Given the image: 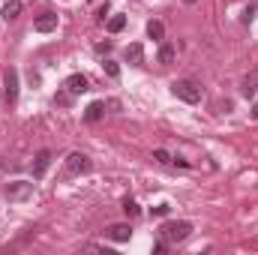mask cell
<instances>
[{"instance_id": "obj_16", "label": "cell", "mask_w": 258, "mask_h": 255, "mask_svg": "<svg viewBox=\"0 0 258 255\" xmlns=\"http://www.w3.org/2000/svg\"><path fill=\"white\" fill-rule=\"evenodd\" d=\"M123 210H126V216H138V213H141V207H138L132 198H126V201H123Z\"/></svg>"}, {"instance_id": "obj_10", "label": "cell", "mask_w": 258, "mask_h": 255, "mask_svg": "<svg viewBox=\"0 0 258 255\" xmlns=\"http://www.w3.org/2000/svg\"><path fill=\"white\" fill-rule=\"evenodd\" d=\"M174 54H177V48L171 45V42H165L162 39V45H159V54H156V60L162 66H168V63H174Z\"/></svg>"}, {"instance_id": "obj_13", "label": "cell", "mask_w": 258, "mask_h": 255, "mask_svg": "<svg viewBox=\"0 0 258 255\" xmlns=\"http://www.w3.org/2000/svg\"><path fill=\"white\" fill-rule=\"evenodd\" d=\"M102 114H105V102H90L87 111H84V120H87V123H96Z\"/></svg>"}, {"instance_id": "obj_17", "label": "cell", "mask_w": 258, "mask_h": 255, "mask_svg": "<svg viewBox=\"0 0 258 255\" xmlns=\"http://www.w3.org/2000/svg\"><path fill=\"white\" fill-rule=\"evenodd\" d=\"M255 84H258V78H246V81H243V96H252L258 90Z\"/></svg>"}, {"instance_id": "obj_21", "label": "cell", "mask_w": 258, "mask_h": 255, "mask_svg": "<svg viewBox=\"0 0 258 255\" xmlns=\"http://www.w3.org/2000/svg\"><path fill=\"white\" fill-rule=\"evenodd\" d=\"M171 213V204H156L153 207V216H168Z\"/></svg>"}, {"instance_id": "obj_18", "label": "cell", "mask_w": 258, "mask_h": 255, "mask_svg": "<svg viewBox=\"0 0 258 255\" xmlns=\"http://www.w3.org/2000/svg\"><path fill=\"white\" fill-rule=\"evenodd\" d=\"M153 159L162 162V165H168V162H171V153H168V150H153Z\"/></svg>"}, {"instance_id": "obj_24", "label": "cell", "mask_w": 258, "mask_h": 255, "mask_svg": "<svg viewBox=\"0 0 258 255\" xmlns=\"http://www.w3.org/2000/svg\"><path fill=\"white\" fill-rule=\"evenodd\" d=\"M153 252H156V255H162V252H165V240H159V243L153 246Z\"/></svg>"}, {"instance_id": "obj_23", "label": "cell", "mask_w": 258, "mask_h": 255, "mask_svg": "<svg viewBox=\"0 0 258 255\" xmlns=\"http://www.w3.org/2000/svg\"><path fill=\"white\" fill-rule=\"evenodd\" d=\"M96 51H99V54H105V51H111V42H99V45H96Z\"/></svg>"}, {"instance_id": "obj_15", "label": "cell", "mask_w": 258, "mask_h": 255, "mask_svg": "<svg viewBox=\"0 0 258 255\" xmlns=\"http://www.w3.org/2000/svg\"><path fill=\"white\" fill-rule=\"evenodd\" d=\"M123 27H126V15H111V18H108V30H111V33H120Z\"/></svg>"}, {"instance_id": "obj_9", "label": "cell", "mask_w": 258, "mask_h": 255, "mask_svg": "<svg viewBox=\"0 0 258 255\" xmlns=\"http://www.w3.org/2000/svg\"><path fill=\"white\" fill-rule=\"evenodd\" d=\"M63 87L72 93V96H78V93H84V90H87V78H84L81 72H75V75H69V78H66Z\"/></svg>"}, {"instance_id": "obj_26", "label": "cell", "mask_w": 258, "mask_h": 255, "mask_svg": "<svg viewBox=\"0 0 258 255\" xmlns=\"http://www.w3.org/2000/svg\"><path fill=\"white\" fill-rule=\"evenodd\" d=\"M183 3H195V0H183Z\"/></svg>"}, {"instance_id": "obj_8", "label": "cell", "mask_w": 258, "mask_h": 255, "mask_svg": "<svg viewBox=\"0 0 258 255\" xmlns=\"http://www.w3.org/2000/svg\"><path fill=\"white\" fill-rule=\"evenodd\" d=\"M48 165H51V153H48V150H42V153H36V159H33V180H39V177H45V171H48Z\"/></svg>"}, {"instance_id": "obj_20", "label": "cell", "mask_w": 258, "mask_h": 255, "mask_svg": "<svg viewBox=\"0 0 258 255\" xmlns=\"http://www.w3.org/2000/svg\"><path fill=\"white\" fill-rule=\"evenodd\" d=\"M255 9H258V3H249V6L243 9V21H246V24H249V21L255 18Z\"/></svg>"}, {"instance_id": "obj_25", "label": "cell", "mask_w": 258, "mask_h": 255, "mask_svg": "<svg viewBox=\"0 0 258 255\" xmlns=\"http://www.w3.org/2000/svg\"><path fill=\"white\" fill-rule=\"evenodd\" d=\"M252 117H255V120H258V102H255V105H252Z\"/></svg>"}, {"instance_id": "obj_12", "label": "cell", "mask_w": 258, "mask_h": 255, "mask_svg": "<svg viewBox=\"0 0 258 255\" xmlns=\"http://www.w3.org/2000/svg\"><path fill=\"white\" fill-rule=\"evenodd\" d=\"M21 15V0H6L3 3V21H15Z\"/></svg>"}, {"instance_id": "obj_4", "label": "cell", "mask_w": 258, "mask_h": 255, "mask_svg": "<svg viewBox=\"0 0 258 255\" xmlns=\"http://www.w3.org/2000/svg\"><path fill=\"white\" fill-rule=\"evenodd\" d=\"M30 195H33V183L30 180H12V183H6V198L9 201H24Z\"/></svg>"}, {"instance_id": "obj_6", "label": "cell", "mask_w": 258, "mask_h": 255, "mask_svg": "<svg viewBox=\"0 0 258 255\" xmlns=\"http://www.w3.org/2000/svg\"><path fill=\"white\" fill-rule=\"evenodd\" d=\"M105 237L114 240V243H126L129 237H132V228H129L126 222H114V225L105 228Z\"/></svg>"}, {"instance_id": "obj_3", "label": "cell", "mask_w": 258, "mask_h": 255, "mask_svg": "<svg viewBox=\"0 0 258 255\" xmlns=\"http://www.w3.org/2000/svg\"><path fill=\"white\" fill-rule=\"evenodd\" d=\"M87 171H90V156H84V153H69L66 156V177L87 174Z\"/></svg>"}, {"instance_id": "obj_1", "label": "cell", "mask_w": 258, "mask_h": 255, "mask_svg": "<svg viewBox=\"0 0 258 255\" xmlns=\"http://www.w3.org/2000/svg\"><path fill=\"white\" fill-rule=\"evenodd\" d=\"M159 234H162V240H165V243H180V240H186V237L192 234V222H186V219L165 222V225L159 228Z\"/></svg>"}, {"instance_id": "obj_14", "label": "cell", "mask_w": 258, "mask_h": 255, "mask_svg": "<svg viewBox=\"0 0 258 255\" xmlns=\"http://www.w3.org/2000/svg\"><path fill=\"white\" fill-rule=\"evenodd\" d=\"M147 36L156 39V42H162V36H165V24H162V21H147Z\"/></svg>"}, {"instance_id": "obj_19", "label": "cell", "mask_w": 258, "mask_h": 255, "mask_svg": "<svg viewBox=\"0 0 258 255\" xmlns=\"http://www.w3.org/2000/svg\"><path fill=\"white\" fill-rule=\"evenodd\" d=\"M102 66H105V72H108L111 78H117V75H120V66L114 63V60H105V63H102Z\"/></svg>"}, {"instance_id": "obj_22", "label": "cell", "mask_w": 258, "mask_h": 255, "mask_svg": "<svg viewBox=\"0 0 258 255\" xmlns=\"http://www.w3.org/2000/svg\"><path fill=\"white\" fill-rule=\"evenodd\" d=\"M105 15H108V3H102V6H99V12H96V21L102 24V21H105Z\"/></svg>"}, {"instance_id": "obj_7", "label": "cell", "mask_w": 258, "mask_h": 255, "mask_svg": "<svg viewBox=\"0 0 258 255\" xmlns=\"http://www.w3.org/2000/svg\"><path fill=\"white\" fill-rule=\"evenodd\" d=\"M33 30H36V33H51V30H57V15H54V12L39 15V18L33 21Z\"/></svg>"}, {"instance_id": "obj_11", "label": "cell", "mask_w": 258, "mask_h": 255, "mask_svg": "<svg viewBox=\"0 0 258 255\" xmlns=\"http://www.w3.org/2000/svg\"><path fill=\"white\" fill-rule=\"evenodd\" d=\"M141 60H144V48H141V42H132V45H126V63L141 66Z\"/></svg>"}, {"instance_id": "obj_5", "label": "cell", "mask_w": 258, "mask_h": 255, "mask_svg": "<svg viewBox=\"0 0 258 255\" xmlns=\"http://www.w3.org/2000/svg\"><path fill=\"white\" fill-rule=\"evenodd\" d=\"M3 81H6V102H9V105H15V102H18V69H15V66H9Z\"/></svg>"}, {"instance_id": "obj_2", "label": "cell", "mask_w": 258, "mask_h": 255, "mask_svg": "<svg viewBox=\"0 0 258 255\" xmlns=\"http://www.w3.org/2000/svg\"><path fill=\"white\" fill-rule=\"evenodd\" d=\"M171 93H174L177 99L189 102V105L201 102V84H195V81H189V78H180V81H174V84H171Z\"/></svg>"}]
</instances>
